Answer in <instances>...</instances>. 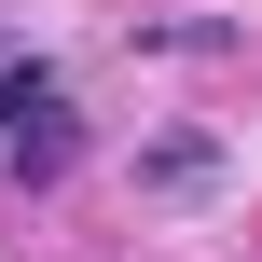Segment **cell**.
Returning <instances> with one entry per match:
<instances>
[{"instance_id": "obj_2", "label": "cell", "mask_w": 262, "mask_h": 262, "mask_svg": "<svg viewBox=\"0 0 262 262\" xmlns=\"http://www.w3.org/2000/svg\"><path fill=\"white\" fill-rule=\"evenodd\" d=\"M221 180H235V138H221V124L138 138V193H152V207H193V193H221Z\"/></svg>"}, {"instance_id": "obj_1", "label": "cell", "mask_w": 262, "mask_h": 262, "mask_svg": "<svg viewBox=\"0 0 262 262\" xmlns=\"http://www.w3.org/2000/svg\"><path fill=\"white\" fill-rule=\"evenodd\" d=\"M0 166H14V180H55V166H69V83H55V69H14V83H0Z\"/></svg>"}]
</instances>
